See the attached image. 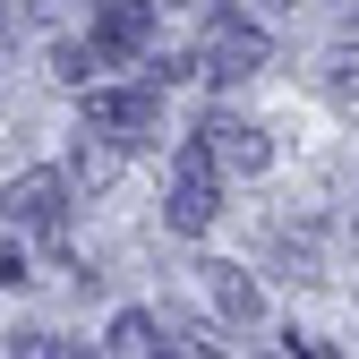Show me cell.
Wrapping results in <instances>:
<instances>
[{"label": "cell", "instance_id": "1", "mask_svg": "<svg viewBox=\"0 0 359 359\" xmlns=\"http://www.w3.org/2000/svg\"><path fill=\"white\" fill-rule=\"evenodd\" d=\"M86 128L111 137L120 154L154 146V137H163V86H154V77H146V86H86Z\"/></svg>", "mask_w": 359, "mask_h": 359}, {"label": "cell", "instance_id": "2", "mask_svg": "<svg viewBox=\"0 0 359 359\" xmlns=\"http://www.w3.org/2000/svg\"><path fill=\"white\" fill-rule=\"evenodd\" d=\"M214 171H222V154L205 146V128H197V137L189 146H180V180H171V197H163V222H171V231H214V214H222V189H214Z\"/></svg>", "mask_w": 359, "mask_h": 359}, {"label": "cell", "instance_id": "3", "mask_svg": "<svg viewBox=\"0 0 359 359\" xmlns=\"http://www.w3.org/2000/svg\"><path fill=\"white\" fill-rule=\"evenodd\" d=\"M265 52H274V43H265L240 9H214V18H205V34H197V77L240 86V77H257V69H265Z\"/></svg>", "mask_w": 359, "mask_h": 359}, {"label": "cell", "instance_id": "4", "mask_svg": "<svg viewBox=\"0 0 359 359\" xmlns=\"http://www.w3.org/2000/svg\"><path fill=\"white\" fill-rule=\"evenodd\" d=\"M0 214H9V231L60 240V231H69V180H60V171H18L9 189H0Z\"/></svg>", "mask_w": 359, "mask_h": 359}, {"label": "cell", "instance_id": "5", "mask_svg": "<svg viewBox=\"0 0 359 359\" xmlns=\"http://www.w3.org/2000/svg\"><path fill=\"white\" fill-rule=\"evenodd\" d=\"M154 9H163V0H95V43L120 52V60H137L154 43Z\"/></svg>", "mask_w": 359, "mask_h": 359}, {"label": "cell", "instance_id": "6", "mask_svg": "<svg viewBox=\"0 0 359 359\" xmlns=\"http://www.w3.org/2000/svg\"><path fill=\"white\" fill-rule=\"evenodd\" d=\"M205 146L231 163V171H265V163H274L265 128H257V120H231V111H214V120H205Z\"/></svg>", "mask_w": 359, "mask_h": 359}, {"label": "cell", "instance_id": "7", "mask_svg": "<svg viewBox=\"0 0 359 359\" xmlns=\"http://www.w3.org/2000/svg\"><path fill=\"white\" fill-rule=\"evenodd\" d=\"M197 283H205V308H214L222 325H248V317H257V283L240 274V265L214 257V265H197Z\"/></svg>", "mask_w": 359, "mask_h": 359}, {"label": "cell", "instance_id": "8", "mask_svg": "<svg viewBox=\"0 0 359 359\" xmlns=\"http://www.w3.org/2000/svg\"><path fill=\"white\" fill-rule=\"evenodd\" d=\"M111 60H120V52H103V43H52V77H60V86H103Z\"/></svg>", "mask_w": 359, "mask_h": 359}, {"label": "cell", "instance_id": "9", "mask_svg": "<svg viewBox=\"0 0 359 359\" xmlns=\"http://www.w3.org/2000/svg\"><path fill=\"white\" fill-rule=\"evenodd\" d=\"M103 351H120V359H146V351H163V325L146 317V308H120V317H111V334H103Z\"/></svg>", "mask_w": 359, "mask_h": 359}, {"label": "cell", "instance_id": "10", "mask_svg": "<svg viewBox=\"0 0 359 359\" xmlns=\"http://www.w3.org/2000/svg\"><path fill=\"white\" fill-rule=\"evenodd\" d=\"M69 163H77V180H86V189H103V180L120 171V146H111V137H95V128H77V146H69Z\"/></svg>", "mask_w": 359, "mask_h": 359}, {"label": "cell", "instance_id": "11", "mask_svg": "<svg viewBox=\"0 0 359 359\" xmlns=\"http://www.w3.org/2000/svg\"><path fill=\"white\" fill-rule=\"evenodd\" d=\"M325 95L359 111V43H334V52H325Z\"/></svg>", "mask_w": 359, "mask_h": 359}, {"label": "cell", "instance_id": "12", "mask_svg": "<svg viewBox=\"0 0 359 359\" xmlns=\"http://www.w3.org/2000/svg\"><path fill=\"white\" fill-rule=\"evenodd\" d=\"M34 283V265H26V248L9 240V248H0V291H26Z\"/></svg>", "mask_w": 359, "mask_h": 359}, {"label": "cell", "instance_id": "13", "mask_svg": "<svg viewBox=\"0 0 359 359\" xmlns=\"http://www.w3.org/2000/svg\"><path fill=\"white\" fill-rule=\"evenodd\" d=\"M9 351H26V359H52V351H69V342H60V334H18Z\"/></svg>", "mask_w": 359, "mask_h": 359}, {"label": "cell", "instance_id": "14", "mask_svg": "<svg viewBox=\"0 0 359 359\" xmlns=\"http://www.w3.org/2000/svg\"><path fill=\"white\" fill-rule=\"evenodd\" d=\"M0 34H9V9H0Z\"/></svg>", "mask_w": 359, "mask_h": 359}, {"label": "cell", "instance_id": "15", "mask_svg": "<svg viewBox=\"0 0 359 359\" xmlns=\"http://www.w3.org/2000/svg\"><path fill=\"white\" fill-rule=\"evenodd\" d=\"M163 9H171V0H163Z\"/></svg>", "mask_w": 359, "mask_h": 359}]
</instances>
